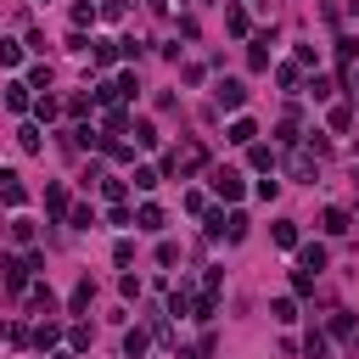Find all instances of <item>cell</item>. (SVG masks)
Wrapping results in <instances>:
<instances>
[{"label": "cell", "mask_w": 359, "mask_h": 359, "mask_svg": "<svg viewBox=\"0 0 359 359\" xmlns=\"http://www.w3.org/2000/svg\"><path fill=\"white\" fill-rule=\"evenodd\" d=\"M292 292H298V298H309V292H314V275H309V269H298V275H292Z\"/></svg>", "instance_id": "obj_29"}, {"label": "cell", "mask_w": 359, "mask_h": 359, "mask_svg": "<svg viewBox=\"0 0 359 359\" xmlns=\"http://www.w3.org/2000/svg\"><path fill=\"white\" fill-rule=\"evenodd\" d=\"M213 191H219L224 202H236V197H242V174H236V168H213Z\"/></svg>", "instance_id": "obj_2"}, {"label": "cell", "mask_w": 359, "mask_h": 359, "mask_svg": "<svg viewBox=\"0 0 359 359\" xmlns=\"http://www.w3.org/2000/svg\"><path fill=\"white\" fill-rule=\"evenodd\" d=\"M6 107H12V113L28 107V84H6Z\"/></svg>", "instance_id": "obj_17"}, {"label": "cell", "mask_w": 359, "mask_h": 359, "mask_svg": "<svg viewBox=\"0 0 359 359\" xmlns=\"http://www.w3.org/2000/svg\"><path fill=\"white\" fill-rule=\"evenodd\" d=\"M135 191H157V168H135Z\"/></svg>", "instance_id": "obj_26"}, {"label": "cell", "mask_w": 359, "mask_h": 359, "mask_svg": "<svg viewBox=\"0 0 359 359\" xmlns=\"http://www.w3.org/2000/svg\"><path fill=\"white\" fill-rule=\"evenodd\" d=\"M331 337H353V314H348V309L331 314Z\"/></svg>", "instance_id": "obj_23"}, {"label": "cell", "mask_w": 359, "mask_h": 359, "mask_svg": "<svg viewBox=\"0 0 359 359\" xmlns=\"http://www.w3.org/2000/svg\"><path fill=\"white\" fill-rule=\"evenodd\" d=\"M45 208H51V213H68V191H62V186H45Z\"/></svg>", "instance_id": "obj_18"}, {"label": "cell", "mask_w": 359, "mask_h": 359, "mask_svg": "<svg viewBox=\"0 0 359 359\" xmlns=\"http://www.w3.org/2000/svg\"><path fill=\"white\" fill-rule=\"evenodd\" d=\"M298 258H303V269H314V275L326 269V247H320V242H303V247H298Z\"/></svg>", "instance_id": "obj_5"}, {"label": "cell", "mask_w": 359, "mask_h": 359, "mask_svg": "<svg viewBox=\"0 0 359 359\" xmlns=\"http://www.w3.org/2000/svg\"><path fill=\"white\" fill-rule=\"evenodd\" d=\"M0 202H12V208H23V202H28V191H23V180H17L12 168H0Z\"/></svg>", "instance_id": "obj_3"}, {"label": "cell", "mask_w": 359, "mask_h": 359, "mask_svg": "<svg viewBox=\"0 0 359 359\" xmlns=\"http://www.w3.org/2000/svg\"><path fill=\"white\" fill-rule=\"evenodd\" d=\"M51 359H73V353H51Z\"/></svg>", "instance_id": "obj_33"}, {"label": "cell", "mask_w": 359, "mask_h": 359, "mask_svg": "<svg viewBox=\"0 0 359 359\" xmlns=\"http://www.w3.org/2000/svg\"><path fill=\"white\" fill-rule=\"evenodd\" d=\"M303 359H326V337H320V331H309V342H303Z\"/></svg>", "instance_id": "obj_21"}, {"label": "cell", "mask_w": 359, "mask_h": 359, "mask_svg": "<svg viewBox=\"0 0 359 359\" xmlns=\"http://www.w3.org/2000/svg\"><path fill=\"white\" fill-rule=\"evenodd\" d=\"M269 236H275L281 247H298V224H292V219H281V224H275V231H269Z\"/></svg>", "instance_id": "obj_15"}, {"label": "cell", "mask_w": 359, "mask_h": 359, "mask_svg": "<svg viewBox=\"0 0 359 359\" xmlns=\"http://www.w3.org/2000/svg\"><path fill=\"white\" fill-rule=\"evenodd\" d=\"M0 62H6V68H17V62H23V45H12V39H0Z\"/></svg>", "instance_id": "obj_25"}, {"label": "cell", "mask_w": 359, "mask_h": 359, "mask_svg": "<svg viewBox=\"0 0 359 359\" xmlns=\"http://www.w3.org/2000/svg\"><path fill=\"white\" fill-rule=\"evenodd\" d=\"M135 224H141V231H163V208H157V202H146L141 213H135Z\"/></svg>", "instance_id": "obj_8"}, {"label": "cell", "mask_w": 359, "mask_h": 359, "mask_svg": "<svg viewBox=\"0 0 359 359\" xmlns=\"http://www.w3.org/2000/svg\"><path fill=\"white\" fill-rule=\"evenodd\" d=\"M253 135H258V129H253V118H236V124H231V135H224V141H236V146H253Z\"/></svg>", "instance_id": "obj_7"}, {"label": "cell", "mask_w": 359, "mask_h": 359, "mask_svg": "<svg viewBox=\"0 0 359 359\" xmlns=\"http://www.w3.org/2000/svg\"><path fill=\"white\" fill-rule=\"evenodd\" d=\"M34 113H39L45 124H51V118H57V96H39V101H34Z\"/></svg>", "instance_id": "obj_30"}, {"label": "cell", "mask_w": 359, "mask_h": 359, "mask_svg": "<svg viewBox=\"0 0 359 359\" xmlns=\"http://www.w3.org/2000/svg\"><path fill=\"white\" fill-rule=\"evenodd\" d=\"M90 298H96V281H79V287H73V298H68V309L79 314V309H90Z\"/></svg>", "instance_id": "obj_10"}, {"label": "cell", "mask_w": 359, "mask_h": 359, "mask_svg": "<svg viewBox=\"0 0 359 359\" xmlns=\"http://www.w3.org/2000/svg\"><path fill=\"white\" fill-rule=\"evenodd\" d=\"M269 314H275L281 326H292V320H298V303H292V298H275V303H269Z\"/></svg>", "instance_id": "obj_11"}, {"label": "cell", "mask_w": 359, "mask_h": 359, "mask_svg": "<svg viewBox=\"0 0 359 359\" xmlns=\"http://www.w3.org/2000/svg\"><path fill=\"white\" fill-rule=\"evenodd\" d=\"M57 337H62V326H39V331H34V342H39V348H51Z\"/></svg>", "instance_id": "obj_32"}, {"label": "cell", "mask_w": 359, "mask_h": 359, "mask_svg": "<svg viewBox=\"0 0 359 359\" xmlns=\"http://www.w3.org/2000/svg\"><path fill=\"white\" fill-rule=\"evenodd\" d=\"M247 68H253V73H264V68H269V34H258V39L247 45Z\"/></svg>", "instance_id": "obj_4"}, {"label": "cell", "mask_w": 359, "mask_h": 359, "mask_svg": "<svg viewBox=\"0 0 359 359\" xmlns=\"http://www.w3.org/2000/svg\"><path fill=\"white\" fill-rule=\"evenodd\" d=\"M17 146H23V152H39V129H34V124L17 129Z\"/></svg>", "instance_id": "obj_22"}, {"label": "cell", "mask_w": 359, "mask_h": 359, "mask_svg": "<svg viewBox=\"0 0 359 359\" xmlns=\"http://www.w3.org/2000/svg\"><path fill=\"white\" fill-rule=\"evenodd\" d=\"M326 231H331V236L348 231V208H326Z\"/></svg>", "instance_id": "obj_19"}, {"label": "cell", "mask_w": 359, "mask_h": 359, "mask_svg": "<svg viewBox=\"0 0 359 359\" xmlns=\"http://www.w3.org/2000/svg\"><path fill=\"white\" fill-rule=\"evenodd\" d=\"M213 101H219L224 113H236V107L247 101V84H242V79H219V84H213Z\"/></svg>", "instance_id": "obj_1"}, {"label": "cell", "mask_w": 359, "mask_h": 359, "mask_svg": "<svg viewBox=\"0 0 359 359\" xmlns=\"http://www.w3.org/2000/svg\"><path fill=\"white\" fill-rule=\"evenodd\" d=\"M124 353L141 359V353H146V331H129V337H124Z\"/></svg>", "instance_id": "obj_20"}, {"label": "cell", "mask_w": 359, "mask_h": 359, "mask_svg": "<svg viewBox=\"0 0 359 359\" xmlns=\"http://www.w3.org/2000/svg\"><path fill=\"white\" fill-rule=\"evenodd\" d=\"M224 28H231V34H247V12H242V6H224Z\"/></svg>", "instance_id": "obj_16"}, {"label": "cell", "mask_w": 359, "mask_h": 359, "mask_svg": "<svg viewBox=\"0 0 359 359\" xmlns=\"http://www.w3.org/2000/svg\"><path fill=\"white\" fill-rule=\"evenodd\" d=\"M353 90H359V79H353Z\"/></svg>", "instance_id": "obj_34"}, {"label": "cell", "mask_w": 359, "mask_h": 359, "mask_svg": "<svg viewBox=\"0 0 359 359\" xmlns=\"http://www.w3.org/2000/svg\"><path fill=\"white\" fill-rule=\"evenodd\" d=\"M12 236L28 247V242H34V219H12Z\"/></svg>", "instance_id": "obj_28"}, {"label": "cell", "mask_w": 359, "mask_h": 359, "mask_svg": "<svg viewBox=\"0 0 359 359\" xmlns=\"http://www.w3.org/2000/svg\"><path fill=\"white\" fill-rule=\"evenodd\" d=\"M191 309H197V303H191L186 287H174V292H168V314H191Z\"/></svg>", "instance_id": "obj_12"}, {"label": "cell", "mask_w": 359, "mask_h": 359, "mask_svg": "<svg viewBox=\"0 0 359 359\" xmlns=\"http://www.w3.org/2000/svg\"><path fill=\"white\" fill-rule=\"evenodd\" d=\"M90 57H96V62H101V68H107V62H113V57H118V45H113V39H90Z\"/></svg>", "instance_id": "obj_13"}, {"label": "cell", "mask_w": 359, "mask_h": 359, "mask_svg": "<svg viewBox=\"0 0 359 359\" xmlns=\"http://www.w3.org/2000/svg\"><path fill=\"white\" fill-rule=\"evenodd\" d=\"M247 163H253V168H275V152H269V146H253Z\"/></svg>", "instance_id": "obj_24"}, {"label": "cell", "mask_w": 359, "mask_h": 359, "mask_svg": "<svg viewBox=\"0 0 359 359\" xmlns=\"http://www.w3.org/2000/svg\"><path fill=\"white\" fill-rule=\"evenodd\" d=\"M68 219H73V231H90V224H96V213H90V208H73Z\"/></svg>", "instance_id": "obj_31"}, {"label": "cell", "mask_w": 359, "mask_h": 359, "mask_svg": "<svg viewBox=\"0 0 359 359\" xmlns=\"http://www.w3.org/2000/svg\"><path fill=\"white\" fill-rule=\"evenodd\" d=\"M129 129H135V146H157V124L152 118H135Z\"/></svg>", "instance_id": "obj_6"}, {"label": "cell", "mask_w": 359, "mask_h": 359, "mask_svg": "<svg viewBox=\"0 0 359 359\" xmlns=\"http://www.w3.org/2000/svg\"><path fill=\"white\" fill-rule=\"evenodd\" d=\"M292 174L303 180V186H314V174H320V168H314V157H309V152H298V157H292Z\"/></svg>", "instance_id": "obj_9"}, {"label": "cell", "mask_w": 359, "mask_h": 359, "mask_svg": "<svg viewBox=\"0 0 359 359\" xmlns=\"http://www.w3.org/2000/svg\"><path fill=\"white\" fill-rule=\"evenodd\" d=\"M247 236V213H231L224 219V242H242Z\"/></svg>", "instance_id": "obj_14"}, {"label": "cell", "mask_w": 359, "mask_h": 359, "mask_svg": "<svg viewBox=\"0 0 359 359\" xmlns=\"http://www.w3.org/2000/svg\"><path fill=\"white\" fill-rule=\"evenodd\" d=\"M337 57H342V62H353V57H359V39H353V34H342V39H337Z\"/></svg>", "instance_id": "obj_27"}]
</instances>
